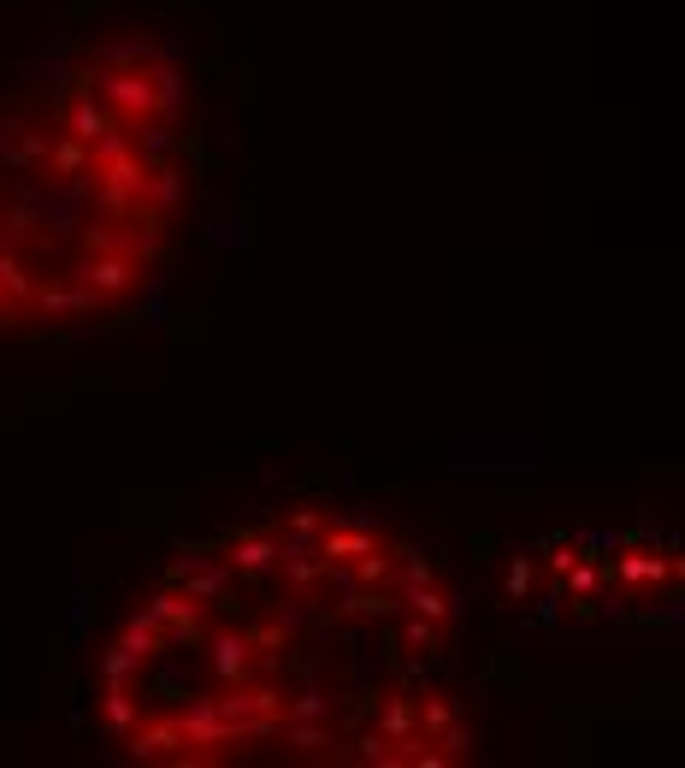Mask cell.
Masks as SVG:
<instances>
[{"label": "cell", "mask_w": 685, "mask_h": 768, "mask_svg": "<svg viewBox=\"0 0 685 768\" xmlns=\"http://www.w3.org/2000/svg\"><path fill=\"white\" fill-rule=\"evenodd\" d=\"M219 562L237 579H260L278 568V538L272 532H237V538H225V556Z\"/></svg>", "instance_id": "6da1fadb"}, {"label": "cell", "mask_w": 685, "mask_h": 768, "mask_svg": "<svg viewBox=\"0 0 685 768\" xmlns=\"http://www.w3.org/2000/svg\"><path fill=\"white\" fill-rule=\"evenodd\" d=\"M272 621H278L284 633H308V627H319V621H325V609L313 603L308 585H296L290 597H278V615H272Z\"/></svg>", "instance_id": "7a4b0ae2"}, {"label": "cell", "mask_w": 685, "mask_h": 768, "mask_svg": "<svg viewBox=\"0 0 685 768\" xmlns=\"http://www.w3.org/2000/svg\"><path fill=\"white\" fill-rule=\"evenodd\" d=\"M621 579H662V562H644V556H626Z\"/></svg>", "instance_id": "3957f363"}]
</instances>
